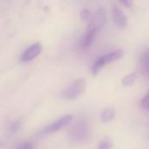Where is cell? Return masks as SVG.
<instances>
[{"label":"cell","mask_w":149,"mask_h":149,"mask_svg":"<svg viewBox=\"0 0 149 149\" xmlns=\"http://www.w3.org/2000/svg\"><path fill=\"white\" fill-rule=\"evenodd\" d=\"M86 81L84 79H79L67 86L60 93V98L65 100H75L80 97L86 91Z\"/></svg>","instance_id":"1"},{"label":"cell","mask_w":149,"mask_h":149,"mask_svg":"<svg viewBox=\"0 0 149 149\" xmlns=\"http://www.w3.org/2000/svg\"><path fill=\"white\" fill-rule=\"evenodd\" d=\"M124 55V52L122 50H115V51H113L109 53H107L105 55H102L100 56V58H98L93 65V68H92V72H93V76H96L100 73V72L101 71V69L112 63V62H114L116 60H119Z\"/></svg>","instance_id":"2"},{"label":"cell","mask_w":149,"mask_h":149,"mask_svg":"<svg viewBox=\"0 0 149 149\" xmlns=\"http://www.w3.org/2000/svg\"><path fill=\"white\" fill-rule=\"evenodd\" d=\"M72 114L64 115V116L60 117L59 119H58L57 120H55L54 122H52V124L44 127L43 130L41 131L40 134L44 135V134H52L54 132H58V130L62 129L64 127L68 125L72 121Z\"/></svg>","instance_id":"3"},{"label":"cell","mask_w":149,"mask_h":149,"mask_svg":"<svg viewBox=\"0 0 149 149\" xmlns=\"http://www.w3.org/2000/svg\"><path fill=\"white\" fill-rule=\"evenodd\" d=\"M72 140L76 141H84L88 137V127L83 122H79L73 125L69 131Z\"/></svg>","instance_id":"4"},{"label":"cell","mask_w":149,"mask_h":149,"mask_svg":"<svg viewBox=\"0 0 149 149\" xmlns=\"http://www.w3.org/2000/svg\"><path fill=\"white\" fill-rule=\"evenodd\" d=\"M42 51V45L39 42L34 43L30 45L21 55L20 61L21 62H29L35 58H37Z\"/></svg>","instance_id":"5"},{"label":"cell","mask_w":149,"mask_h":149,"mask_svg":"<svg viewBox=\"0 0 149 149\" xmlns=\"http://www.w3.org/2000/svg\"><path fill=\"white\" fill-rule=\"evenodd\" d=\"M98 31H99L94 26V24L92 22H89L87 26H86V28L85 33L83 34V36L81 38L80 45L82 47H88L93 43V41L94 40V38H95L96 33Z\"/></svg>","instance_id":"6"},{"label":"cell","mask_w":149,"mask_h":149,"mask_svg":"<svg viewBox=\"0 0 149 149\" xmlns=\"http://www.w3.org/2000/svg\"><path fill=\"white\" fill-rule=\"evenodd\" d=\"M113 18L114 24L118 27L126 28L128 25V18L124 11L118 6L114 5L113 8Z\"/></svg>","instance_id":"7"},{"label":"cell","mask_w":149,"mask_h":149,"mask_svg":"<svg viewBox=\"0 0 149 149\" xmlns=\"http://www.w3.org/2000/svg\"><path fill=\"white\" fill-rule=\"evenodd\" d=\"M106 19V10L103 8H99L98 10H96L93 16L92 17V19L89 22H92L94 24V26L98 29V31H100L104 26Z\"/></svg>","instance_id":"8"},{"label":"cell","mask_w":149,"mask_h":149,"mask_svg":"<svg viewBox=\"0 0 149 149\" xmlns=\"http://www.w3.org/2000/svg\"><path fill=\"white\" fill-rule=\"evenodd\" d=\"M116 111L113 107H107L101 112L100 119L102 123H108L114 119Z\"/></svg>","instance_id":"9"},{"label":"cell","mask_w":149,"mask_h":149,"mask_svg":"<svg viewBox=\"0 0 149 149\" xmlns=\"http://www.w3.org/2000/svg\"><path fill=\"white\" fill-rule=\"evenodd\" d=\"M137 78H138V75L136 72H131V73L126 75L122 79V85L124 86H131L135 83Z\"/></svg>","instance_id":"10"},{"label":"cell","mask_w":149,"mask_h":149,"mask_svg":"<svg viewBox=\"0 0 149 149\" xmlns=\"http://www.w3.org/2000/svg\"><path fill=\"white\" fill-rule=\"evenodd\" d=\"M113 146V141L109 138H105L100 141L97 149H112Z\"/></svg>","instance_id":"11"},{"label":"cell","mask_w":149,"mask_h":149,"mask_svg":"<svg viewBox=\"0 0 149 149\" xmlns=\"http://www.w3.org/2000/svg\"><path fill=\"white\" fill-rule=\"evenodd\" d=\"M141 65L145 72L149 71V49L146 50L141 56Z\"/></svg>","instance_id":"12"},{"label":"cell","mask_w":149,"mask_h":149,"mask_svg":"<svg viewBox=\"0 0 149 149\" xmlns=\"http://www.w3.org/2000/svg\"><path fill=\"white\" fill-rule=\"evenodd\" d=\"M79 16H80V18H81L82 21H90L92 19L91 12L87 8H83L80 10Z\"/></svg>","instance_id":"13"},{"label":"cell","mask_w":149,"mask_h":149,"mask_svg":"<svg viewBox=\"0 0 149 149\" xmlns=\"http://www.w3.org/2000/svg\"><path fill=\"white\" fill-rule=\"evenodd\" d=\"M141 107L143 109L149 111V90L148 94H146V95L142 98V100H141Z\"/></svg>","instance_id":"14"},{"label":"cell","mask_w":149,"mask_h":149,"mask_svg":"<svg viewBox=\"0 0 149 149\" xmlns=\"http://www.w3.org/2000/svg\"><path fill=\"white\" fill-rule=\"evenodd\" d=\"M17 149H33V145L30 141H25L20 144Z\"/></svg>","instance_id":"15"},{"label":"cell","mask_w":149,"mask_h":149,"mask_svg":"<svg viewBox=\"0 0 149 149\" xmlns=\"http://www.w3.org/2000/svg\"><path fill=\"white\" fill-rule=\"evenodd\" d=\"M121 3H122L123 4L127 5V7H130V6H131V3H131L130 1H122Z\"/></svg>","instance_id":"16"}]
</instances>
